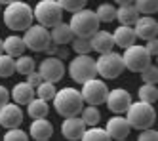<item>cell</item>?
I'll return each mask as SVG.
<instances>
[{
  "mask_svg": "<svg viewBox=\"0 0 158 141\" xmlns=\"http://www.w3.org/2000/svg\"><path fill=\"white\" fill-rule=\"evenodd\" d=\"M107 134L110 135L112 141H116V139H126L131 132V126L130 122L126 120V116H110V118L107 120Z\"/></svg>",
  "mask_w": 158,
  "mask_h": 141,
  "instance_id": "cell-16",
  "label": "cell"
},
{
  "mask_svg": "<svg viewBox=\"0 0 158 141\" xmlns=\"http://www.w3.org/2000/svg\"><path fill=\"white\" fill-rule=\"evenodd\" d=\"M2 46H4V53L6 55H12V57L23 55L25 50H27V46L23 42V36H17V34H10V36H6Z\"/></svg>",
  "mask_w": 158,
  "mask_h": 141,
  "instance_id": "cell-22",
  "label": "cell"
},
{
  "mask_svg": "<svg viewBox=\"0 0 158 141\" xmlns=\"http://www.w3.org/2000/svg\"><path fill=\"white\" fill-rule=\"evenodd\" d=\"M114 2H116L118 6H131L135 0H114Z\"/></svg>",
  "mask_w": 158,
  "mask_h": 141,
  "instance_id": "cell-42",
  "label": "cell"
},
{
  "mask_svg": "<svg viewBox=\"0 0 158 141\" xmlns=\"http://www.w3.org/2000/svg\"><path fill=\"white\" fill-rule=\"evenodd\" d=\"M53 57H57V59H67L69 57V50L67 48H63V46H55V53H53Z\"/></svg>",
  "mask_w": 158,
  "mask_h": 141,
  "instance_id": "cell-41",
  "label": "cell"
},
{
  "mask_svg": "<svg viewBox=\"0 0 158 141\" xmlns=\"http://www.w3.org/2000/svg\"><path fill=\"white\" fill-rule=\"evenodd\" d=\"M126 120L130 122L131 130H147L152 128L156 122V111L151 103L145 101H131L130 109L126 111Z\"/></svg>",
  "mask_w": 158,
  "mask_h": 141,
  "instance_id": "cell-4",
  "label": "cell"
},
{
  "mask_svg": "<svg viewBox=\"0 0 158 141\" xmlns=\"http://www.w3.org/2000/svg\"><path fill=\"white\" fill-rule=\"evenodd\" d=\"M23 42L29 50L32 52H46L52 42V34L46 27L42 25H31L25 32H23Z\"/></svg>",
  "mask_w": 158,
  "mask_h": 141,
  "instance_id": "cell-9",
  "label": "cell"
},
{
  "mask_svg": "<svg viewBox=\"0 0 158 141\" xmlns=\"http://www.w3.org/2000/svg\"><path fill=\"white\" fill-rule=\"evenodd\" d=\"M23 122V111L17 103H6L4 107H0V126L6 128V130H12V128H19Z\"/></svg>",
  "mask_w": 158,
  "mask_h": 141,
  "instance_id": "cell-13",
  "label": "cell"
},
{
  "mask_svg": "<svg viewBox=\"0 0 158 141\" xmlns=\"http://www.w3.org/2000/svg\"><path fill=\"white\" fill-rule=\"evenodd\" d=\"M2 17H4V25L10 31H15V32H25L32 21H35V14H32V8L27 2H17L10 4L2 10Z\"/></svg>",
  "mask_w": 158,
  "mask_h": 141,
  "instance_id": "cell-2",
  "label": "cell"
},
{
  "mask_svg": "<svg viewBox=\"0 0 158 141\" xmlns=\"http://www.w3.org/2000/svg\"><path fill=\"white\" fill-rule=\"evenodd\" d=\"M145 48H147V52L151 53V57L154 55H158V36L156 38H151V40H147V44H145Z\"/></svg>",
  "mask_w": 158,
  "mask_h": 141,
  "instance_id": "cell-39",
  "label": "cell"
},
{
  "mask_svg": "<svg viewBox=\"0 0 158 141\" xmlns=\"http://www.w3.org/2000/svg\"><path fill=\"white\" fill-rule=\"evenodd\" d=\"M0 11H2V4H0Z\"/></svg>",
  "mask_w": 158,
  "mask_h": 141,
  "instance_id": "cell-47",
  "label": "cell"
},
{
  "mask_svg": "<svg viewBox=\"0 0 158 141\" xmlns=\"http://www.w3.org/2000/svg\"><path fill=\"white\" fill-rule=\"evenodd\" d=\"M95 14H97V17H99L101 23H110V21L116 19V8L112 6V4H109V2H103V4L97 6Z\"/></svg>",
  "mask_w": 158,
  "mask_h": 141,
  "instance_id": "cell-30",
  "label": "cell"
},
{
  "mask_svg": "<svg viewBox=\"0 0 158 141\" xmlns=\"http://www.w3.org/2000/svg\"><path fill=\"white\" fill-rule=\"evenodd\" d=\"M50 34H52V42H53L55 46L71 44V42H73V38H74V32L71 31L69 23H65V21H61V23H57L55 27H52Z\"/></svg>",
  "mask_w": 158,
  "mask_h": 141,
  "instance_id": "cell-21",
  "label": "cell"
},
{
  "mask_svg": "<svg viewBox=\"0 0 158 141\" xmlns=\"http://www.w3.org/2000/svg\"><path fill=\"white\" fill-rule=\"evenodd\" d=\"M67 73H69V76L76 82V84H84V82L97 76L95 59H92L89 55H76L69 61Z\"/></svg>",
  "mask_w": 158,
  "mask_h": 141,
  "instance_id": "cell-6",
  "label": "cell"
},
{
  "mask_svg": "<svg viewBox=\"0 0 158 141\" xmlns=\"http://www.w3.org/2000/svg\"><path fill=\"white\" fill-rule=\"evenodd\" d=\"M57 2L61 4V8H63L65 11H71V14H74V11L86 8L88 0H57Z\"/></svg>",
  "mask_w": 158,
  "mask_h": 141,
  "instance_id": "cell-35",
  "label": "cell"
},
{
  "mask_svg": "<svg viewBox=\"0 0 158 141\" xmlns=\"http://www.w3.org/2000/svg\"><path fill=\"white\" fill-rule=\"evenodd\" d=\"M35 92H36V97L42 99V101H52V99L55 97V93H57L53 82H46V80H42L40 86H36Z\"/></svg>",
  "mask_w": 158,
  "mask_h": 141,
  "instance_id": "cell-29",
  "label": "cell"
},
{
  "mask_svg": "<svg viewBox=\"0 0 158 141\" xmlns=\"http://www.w3.org/2000/svg\"><path fill=\"white\" fill-rule=\"evenodd\" d=\"M156 67H158V55H156Z\"/></svg>",
  "mask_w": 158,
  "mask_h": 141,
  "instance_id": "cell-46",
  "label": "cell"
},
{
  "mask_svg": "<svg viewBox=\"0 0 158 141\" xmlns=\"http://www.w3.org/2000/svg\"><path fill=\"white\" fill-rule=\"evenodd\" d=\"M116 141H128V139H116Z\"/></svg>",
  "mask_w": 158,
  "mask_h": 141,
  "instance_id": "cell-45",
  "label": "cell"
},
{
  "mask_svg": "<svg viewBox=\"0 0 158 141\" xmlns=\"http://www.w3.org/2000/svg\"><path fill=\"white\" fill-rule=\"evenodd\" d=\"M14 2H17V0H0V4H2V6H10V4H14Z\"/></svg>",
  "mask_w": 158,
  "mask_h": 141,
  "instance_id": "cell-43",
  "label": "cell"
},
{
  "mask_svg": "<svg viewBox=\"0 0 158 141\" xmlns=\"http://www.w3.org/2000/svg\"><path fill=\"white\" fill-rule=\"evenodd\" d=\"M2 141H29V132H23L21 128H12L4 134Z\"/></svg>",
  "mask_w": 158,
  "mask_h": 141,
  "instance_id": "cell-36",
  "label": "cell"
},
{
  "mask_svg": "<svg viewBox=\"0 0 158 141\" xmlns=\"http://www.w3.org/2000/svg\"><path fill=\"white\" fill-rule=\"evenodd\" d=\"M73 50L76 52V55H88L89 52H92V40L89 38H80V36H74L73 42Z\"/></svg>",
  "mask_w": 158,
  "mask_h": 141,
  "instance_id": "cell-33",
  "label": "cell"
},
{
  "mask_svg": "<svg viewBox=\"0 0 158 141\" xmlns=\"http://www.w3.org/2000/svg\"><path fill=\"white\" fill-rule=\"evenodd\" d=\"M133 6L143 15H152L158 11V0H135Z\"/></svg>",
  "mask_w": 158,
  "mask_h": 141,
  "instance_id": "cell-32",
  "label": "cell"
},
{
  "mask_svg": "<svg viewBox=\"0 0 158 141\" xmlns=\"http://www.w3.org/2000/svg\"><path fill=\"white\" fill-rule=\"evenodd\" d=\"M137 96H139V101L154 105V101H158V88L154 84H145L143 82V86H139L137 90Z\"/></svg>",
  "mask_w": 158,
  "mask_h": 141,
  "instance_id": "cell-27",
  "label": "cell"
},
{
  "mask_svg": "<svg viewBox=\"0 0 158 141\" xmlns=\"http://www.w3.org/2000/svg\"><path fill=\"white\" fill-rule=\"evenodd\" d=\"M82 99L86 105H95V107H99V105H103L107 101V96H109V88L105 84L103 78H92L82 84Z\"/></svg>",
  "mask_w": 158,
  "mask_h": 141,
  "instance_id": "cell-10",
  "label": "cell"
},
{
  "mask_svg": "<svg viewBox=\"0 0 158 141\" xmlns=\"http://www.w3.org/2000/svg\"><path fill=\"white\" fill-rule=\"evenodd\" d=\"M53 135V126L48 118H35L29 128V137L35 141H48Z\"/></svg>",
  "mask_w": 158,
  "mask_h": 141,
  "instance_id": "cell-17",
  "label": "cell"
},
{
  "mask_svg": "<svg viewBox=\"0 0 158 141\" xmlns=\"http://www.w3.org/2000/svg\"><path fill=\"white\" fill-rule=\"evenodd\" d=\"M27 113H29V116L32 120L35 118H46L48 113H50V105H48V101H42V99L35 97L27 105Z\"/></svg>",
  "mask_w": 158,
  "mask_h": 141,
  "instance_id": "cell-24",
  "label": "cell"
},
{
  "mask_svg": "<svg viewBox=\"0 0 158 141\" xmlns=\"http://www.w3.org/2000/svg\"><path fill=\"white\" fill-rule=\"evenodd\" d=\"M141 75V78H143V82H145V84H158V67L156 65H149V67H147L145 70H143V73H139Z\"/></svg>",
  "mask_w": 158,
  "mask_h": 141,
  "instance_id": "cell-34",
  "label": "cell"
},
{
  "mask_svg": "<svg viewBox=\"0 0 158 141\" xmlns=\"http://www.w3.org/2000/svg\"><path fill=\"white\" fill-rule=\"evenodd\" d=\"M32 70H36V63H35V59H32L31 55H19L15 59V73L27 76L29 73H32Z\"/></svg>",
  "mask_w": 158,
  "mask_h": 141,
  "instance_id": "cell-28",
  "label": "cell"
},
{
  "mask_svg": "<svg viewBox=\"0 0 158 141\" xmlns=\"http://www.w3.org/2000/svg\"><path fill=\"white\" fill-rule=\"evenodd\" d=\"M133 31H135V36L141 38V40L156 38L158 36V21L152 15H143V17H139L135 21Z\"/></svg>",
  "mask_w": 158,
  "mask_h": 141,
  "instance_id": "cell-15",
  "label": "cell"
},
{
  "mask_svg": "<svg viewBox=\"0 0 158 141\" xmlns=\"http://www.w3.org/2000/svg\"><path fill=\"white\" fill-rule=\"evenodd\" d=\"M137 141H158V132L154 130V128L141 130V134L137 135Z\"/></svg>",
  "mask_w": 158,
  "mask_h": 141,
  "instance_id": "cell-37",
  "label": "cell"
},
{
  "mask_svg": "<svg viewBox=\"0 0 158 141\" xmlns=\"http://www.w3.org/2000/svg\"><path fill=\"white\" fill-rule=\"evenodd\" d=\"M92 50L97 52L99 55L101 53H107V52H112V48H114V38H112V32L109 31H97L92 38Z\"/></svg>",
  "mask_w": 158,
  "mask_h": 141,
  "instance_id": "cell-18",
  "label": "cell"
},
{
  "mask_svg": "<svg viewBox=\"0 0 158 141\" xmlns=\"http://www.w3.org/2000/svg\"><path fill=\"white\" fill-rule=\"evenodd\" d=\"M156 88H158V84H156Z\"/></svg>",
  "mask_w": 158,
  "mask_h": 141,
  "instance_id": "cell-48",
  "label": "cell"
},
{
  "mask_svg": "<svg viewBox=\"0 0 158 141\" xmlns=\"http://www.w3.org/2000/svg\"><path fill=\"white\" fill-rule=\"evenodd\" d=\"M86 132V124L80 116H69V118H63L61 124V134L67 141H80L82 135Z\"/></svg>",
  "mask_w": 158,
  "mask_h": 141,
  "instance_id": "cell-14",
  "label": "cell"
},
{
  "mask_svg": "<svg viewBox=\"0 0 158 141\" xmlns=\"http://www.w3.org/2000/svg\"><path fill=\"white\" fill-rule=\"evenodd\" d=\"M10 93H12L14 103H17V105H29L32 99L36 97L35 88H32L31 84H27V82H17Z\"/></svg>",
  "mask_w": 158,
  "mask_h": 141,
  "instance_id": "cell-19",
  "label": "cell"
},
{
  "mask_svg": "<svg viewBox=\"0 0 158 141\" xmlns=\"http://www.w3.org/2000/svg\"><path fill=\"white\" fill-rule=\"evenodd\" d=\"M38 73L42 76V80H46V82H59L65 73H67V67L63 65L61 59H57V57H44V59L38 63Z\"/></svg>",
  "mask_w": 158,
  "mask_h": 141,
  "instance_id": "cell-11",
  "label": "cell"
},
{
  "mask_svg": "<svg viewBox=\"0 0 158 141\" xmlns=\"http://www.w3.org/2000/svg\"><path fill=\"white\" fill-rule=\"evenodd\" d=\"M107 107L110 113L114 114H126V111L130 109L131 105V93L124 88H114V90H109V96H107Z\"/></svg>",
  "mask_w": 158,
  "mask_h": 141,
  "instance_id": "cell-12",
  "label": "cell"
},
{
  "mask_svg": "<svg viewBox=\"0 0 158 141\" xmlns=\"http://www.w3.org/2000/svg\"><path fill=\"white\" fill-rule=\"evenodd\" d=\"M15 73V59L12 55L0 53V78H8Z\"/></svg>",
  "mask_w": 158,
  "mask_h": 141,
  "instance_id": "cell-31",
  "label": "cell"
},
{
  "mask_svg": "<svg viewBox=\"0 0 158 141\" xmlns=\"http://www.w3.org/2000/svg\"><path fill=\"white\" fill-rule=\"evenodd\" d=\"M80 118L84 120L86 128H94L101 120V111L95 107V105H84V109L80 113Z\"/></svg>",
  "mask_w": 158,
  "mask_h": 141,
  "instance_id": "cell-25",
  "label": "cell"
},
{
  "mask_svg": "<svg viewBox=\"0 0 158 141\" xmlns=\"http://www.w3.org/2000/svg\"><path fill=\"white\" fill-rule=\"evenodd\" d=\"M95 69H97V75L103 80H114L126 70L124 61H122V55L116 53V52L101 53L95 59Z\"/></svg>",
  "mask_w": 158,
  "mask_h": 141,
  "instance_id": "cell-7",
  "label": "cell"
},
{
  "mask_svg": "<svg viewBox=\"0 0 158 141\" xmlns=\"http://www.w3.org/2000/svg\"><path fill=\"white\" fill-rule=\"evenodd\" d=\"M116 19L120 21V25H135V21L139 19V11L133 4L131 6H118L116 8Z\"/></svg>",
  "mask_w": 158,
  "mask_h": 141,
  "instance_id": "cell-23",
  "label": "cell"
},
{
  "mask_svg": "<svg viewBox=\"0 0 158 141\" xmlns=\"http://www.w3.org/2000/svg\"><path fill=\"white\" fill-rule=\"evenodd\" d=\"M2 44H4V38H0V53H4V46Z\"/></svg>",
  "mask_w": 158,
  "mask_h": 141,
  "instance_id": "cell-44",
  "label": "cell"
},
{
  "mask_svg": "<svg viewBox=\"0 0 158 141\" xmlns=\"http://www.w3.org/2000/svg\"><path fill=\"white\" fill-rule=\"evenodd\" d=\"M10 97H12V93L8 92V88L0 86V107H4L6 103H10Z\"/></svg>",
  "mask_w": 158,
  "mask_h": 141,
  "instance_id": "cell-40",
  "label": "cell"
},
{
  "mask_svg": "<svg viewBox=\"0 0 158 141\" xmlns=\"http://www.w3.org/2000/svg\"><path fill=\"white\" fill-rule=\"evenodd\" d=\"M27 84H31L32 88H36V86H40V82H42V76H40V73L38 70H32V73H29L27 75Z\"/></svg>",
  "mask_w": 158,
  "mask_h": 141,
  "instance_id": "cell-38",
  "label": "cell"
},
{
  "mask_svg": "<svg viewBox=\"0 0 158 141\" xmlns=\"http://www.w3.org/2000/svg\"><path fill=\"white\" fill-rule=\"evenodd\" d=\"M122 61H124V67H126L128 70H133V73H143V70L152 63V57H151L149 52H147L145 46L133 44V46H130V48L124 50Z\"/></svg>",
  "mask_w": 158,
  "mask_h": 141,
  "instance_id": "cell-8",
  "label": "cell"
},
{
  "mask_svg": "<svg viewBox=\"0 0 158 141\" xmlns=\"http://www.w3.org/2000/svg\"><path fill=\"white\" fill-rule=\"evenodd\" d=\"M52 101H53L55 113H57L59 116H63V118H69V116H80L84 105H86L84 99H82L80 90L71 88V86L57 90V93H55V97Z\"/></svg>",
  "mask_w": 158,
  "mask_h": 141,
  "instance_id": "cell-1",
  "label": "cell"
},
{
  "mask_svg": "<svg viewBox=\"0 0 158 141\" xmlns=\"http://www.w3.org/2000/svg\"><path fill=\"white\" fill-rule=\"evenodd\" d=\"M101 21L97 17L95 11L92 10H78L74 14H71V21H69V27L74 32V36H80V38H92L94 34L99 31Z\"/></svg>",
  "mask_w": 158,
  "mask_h": 141,
  "instance_id": "cell-3",
  "label": "cell"
},
{
  "mask_svg": "<svg viewBox=\"0 0 158 141\" xmlns=\"http://www.w3.org/2000/svg\"><path fill=\"white\" fill-rule=\"evenodd\" d=\"M80 141H112V139L107 134L105 128L94 126V128H86V132H84V135H82Z\"/></svg>",
  "mask_w": 158,
  "mask_h": 141,
  "instance_id": "cell-26",
  "label": "cell"
},
{
  "mask_svg": "<svg viewBox=\"0 0 158 141\" xmlns=\"http://www.w3.org/2000/svg\"><path fill=\"white\" fill-rule=\"evenodd\" d=\"M63 8L57 0H40V2L32 8V14H35V19L38 21V25L52 29L57 23L63 21Z\"/></svg>",
  "mask_w": 158,
  "mask_h": 141,
  "instance_id": "cell-5",
  "label": "cell"
},
{
  "mask_svg": "<svg viewBox=\"0 0 158 141\" xmlns=\"http://www.w3.org/2000/svg\"><path fill=\"white\" fill-rule=\"evenodd\" d=\"M112 38H114V46H118V48H122V50L133 46L135 40H137L133 27H128V25H118L116 31L112 32Z\"/></svg>",
  "mask_w": 158,
  "mask_h": 141,
  "instance_id": "cell-20",
  "label": "cell"
}]
</instances>
